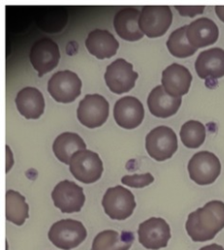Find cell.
Returning a JSON list of instances; mask_svg holds the SVG:
<instances>
[{"label": "cell", "instance_id": "obj_20", "mask_svg": "<svg viewBox=\"0 0 224 250\" xmlns=\"http://www.w3.org/2000/svg\"><path fill=\"white\" fill-rule=\"evenodd\" d=\"M85 46L91 55L99 60H104L115 55L119 43L110 31L94 29L87 35Z\"/></svg>", "mask_w": 224, "mask_h": 250}, {"label": "cell", "instance_id": "obj_3", "mask_svg": "<svg viewBox=\"0 0 224 250\" xmlns=\"http://www.w3.org/2000/svg\"><path fill=\"white\" fill-rule=\"evenodd\" d=\"M69 172L83 184H92L98 181L103 173V162L98 153L81 149L73 153L69 161Z\"/></svg>", "mask_w": 224, "mask_h": 250}, {"label": "cell", "instance_id": "obj_12", "mask_svg": "<svg viewBox=\"0 0 224 250\" xmlns=\"http://www.w3.org/2000/svg\"><path fill=\"white\" fill-rule=\"evenodd\" d=\"M54 205L63 213L79 212L85 202L83 189L72 181L58 183L51 193Z\"/></svg>", "mask_w": 224, "mask_h": 250}, {"label": "cell", "instance_id": "obj_10", "mask_svg": "<svg viewBox=\"0 0 224 250\" xmlns=\"http://www.w3.org/2000/svg\"><path fill=\"white\" fill-rule=\"evenodd\" d=\"M105 81L108 88L115 94L130 91L138 78V73L133 70L132 63L124 59H117L107 66Z\"/></svg>", "mask_w": 224, "mask_h": 250}, {"label": "cell", "instance_id": "obj_22", "mask_svg": "<svg viewBox=\"0 0 224 250\" xmlns=\"http://www.w3.org/2000/svg\"><path fill=\"white\" fill-rule=\"evenodd\" d=\"M133 241L134 234L131 231L106 229L95 236L91 250H129Z\"/></svg>", "mask_w": 224, "mask_h": 250}, {"label": "cell", "instance_id": "obj_21", "mask_svg": "<svg viewBox=\"0 0 224 250\" xmlns=\"http://www.w3.org/2000/svg\"><path fill=\"white\" fill-rule=\"evenodd\" d=\"M15 102L19 112L26 119H38L44 111V98L37 88H22L17 94Z\"/></svg>", "mask_w": 224, "mask_h": 250}, {"label": "cell", "instance_id": "obj_11", "mask_svg": "<svg viewBox=\"0 0 224 250\" xmlns=\"http://www.w3.org/2000/svg\"><path fill=\"white\" fill-rule=\"evenodd\" d=\"M138 237L139 242L147 249L164 248L171 237L170 227L164 219L152 217L139 225Z\"/></svg>", "mask_w": 224, "mask_h": 250}, {"label": "cell", "instance_id": "obj_8", "mask_svg": "<svg viewBox=\"0 0 224 250\" xmlns=\"http://www.w3.org/2000/svg\"><path fill=\"white\" fill-rule=\"evenodd\" d=\"M81 80L70 70H60L54 73L48 81V92L58 103L73 102L81 93Z\"/></svg>", "mask_w": 224, "mask_h": 250}, {"label": "cell", "instance_id": "obj_23", "mask_svg": "<svg viewBox=\"0 0 224 250\" xmlns=\"http://www.w3.org/2000/svg\"><path fill=\"white\" fill-rule=\"evenodd\" d=\"M52 148L55 156L61 162L69 164L73 153L81 149H86V144L78 134L65 132L55 139Z\"/></svg>", "mask_w": 224, "mask_h": 250}, {"label": "cell", "instance_id": "obj_16", "mask_svg": "<svg viewBox=\"0 0 224 250\" xmlns=\"http://www.w3.org/2000/svg\"><path fill=\"white\" fill-rule=\"evenodd\" d=\"M219 30L216 23L205 17L199 18L187 25L186 36L190 44L199 49L215 43Z\"/></svg>", "mask_w": 224, "mask_h": 250}, {"label": "cell", "instance_id": "obj_26", "mask_svg": "<svg viewBox=\"0 0 224 250\" xmlns=\"http://www.w3.org/2000/svg\"><path fill=\"white\" fill-rule=\"evenodd\" d=\"M180 138L185 146L189 148H197L204 142L205 127L200 121L189 120L182 125Z\"/></svg>", "mask_w": 224, "mask_h": 250}, {"label": "cell", "instance_id": "obj_24", "mask_svg": "<svg viewBox=\"0 0 224 250\" xmlns=\"http://www.w3.org/2000/svg\"><path fill=\"white\" fill-rule=\"evenodd\" d=\"M28 218V205L19 191H6V219L17 226H22Z\"/></svg>", "mask_w": 224, "mask_h": 250}, {"label": "cell", "instance_id": "obj_19", "mask_svg": "<svg viewBox=\"0 0 224 250\" xmlns=\"http://www.w3.org/2000/svg\"><path fill=\"white\" fill-rule=\"evenodd\" d=\"M182 103L181 97L169 95L162 85L155 87L148 96L147 104L150 112L160 118H166L175 114Z\"/></svg>", "mask_w": 224, "mask_h": 250}, {"label": "cell", "instance_id": "obj_9", "mask_svg": "<svg viewBox=\"0 0 224 250\" xmlns=\"http://www.w3.org/2000/svg\"><path fill=\"white\" fill-rule=\"evenodd\" d=\"M109 103L99 94H88L79 103L77 107V119L88 128L102 126L109 116Z\"/></svg>", "mask_w": 224, "mask_h": 250}, {"label": "cell", "instance_id": "obj_30", "mask_svg": "<svg viewBox=\"0 0 224 250\" xmlns=\"http://www.w3.org/2000/svg\"><path fill=\"white\" fill-rule=\"evenodd\" d=\"M215 13L217 17L224 22V6H215Z\"/></svg>", "mask_w": 224, "mask_h": 250}, {"label": "cell", "instance_id": "obj_4", "mask_svg": "<svg viewBox=\"0 0 224 250\" xmlns=\"http://www.w3.org/2000/svg\"><path fill=\"white\" fill-rule=\"evenodd\" d=\"M105 213L112 220H125L130 217L136 207L133 193L121 187L109 188L102 199Z\"/></svg>", "mask_w": 224, "mask_h": 250}, {"label": "cell", "instance_id": "obj_18", "mask_svg": "<svg viewBox=\"0 0 224 250\" xmlns=\"http://www.w3.org/2000/svg\"><path fill=\"white\" fill-rule=\"evenodd\" d=\"M141 12L134 7L119 10L113 18V26L118 36L127 41H137L143 38L144 33L139 27Z\"/></svg>", "mask_w": 224, "mask_h": 250}, {"label": "cell", "instance_id": "obj_2", "mask_svg": "<svg viewBox=\"0 0 224 250\" xmlns=\"http://www.w3.org/2000/svg\"><path fill=\"white\" fill-rule=\"evenodd\" d=\"M87 236L83 224L72 219H64L54 223L48 232L50 241L58 248L70 250L81 244Z\"/></svg>", "mask_w": 224, "mask_h": 250}, {"label": "cell", "instance_id": "obj_5", "mask_svg": "<svg viewBox=\"0 0 224 250\" xmlns=\"http://www.w3.org/2000/svg\"><path fill=\"white\" fill-rule=\"evenodd\" d=\"M178 142L175 132L167 126H157L146 136V149L157 161L169 159L177 150Z\"/></svg>", "mask_w": 224, "mask_h": 250}, {"label": "cell", "instance_id": "obj_7", "mask_svg": "<svg viewBox=\"0 0 224 250\" xmlns=\"http://www.w3.org/2000/svg\"><path fill=\"white\" fill-rule=\"evenodd\" d=\"M172 22L169 6H144L139 18L141 31L150 38L162 36Z\"/></svg>", "mask_w": 224, "mask_h": 250}, {"label": "cell", "instance_id": "obj_13", "mask_svg": "<svg viewBox=\"0 0 224 250\" xmlns=\"http://www.w3.org/2000/svg\"><path fill=\"white\" fill-rule=\"evenodd\" d=\"M29 60L37 70L38 76L54 69L60 60V50L55 41L50 38H41L33 43L29 52Z\"/></svg>", "mask_w": 224, "mask_h": 250}, {"label": "cell", "instance_id": "obj_14", "mask_svg": "<svg viewBox=\"0 0 224 250\" xmlns=\"http://www.w3.org/2000/svg\"><path fill=\"white\" fill-rule=\"evenodd\" d=\"M144 115V106L135 97L125 96L114 104V120L117 125L124 129H134L138 127L142 123Z\"/></svg>", "mask_w": 224, "mask_h": 250}, {"label": "cell", "instance_id": "obj_25", "mask_svg": "<svg viewBox=\"0 0 224 250\" xmlns=\"http://www.w3.org/2000/svg\"><path fill=\"white\" fill-rule=\"evenodd\" d=\"M187 25L181 26L171 32L167 41L166 47L170 54L176 58H188L196 53L197 48L193 47L186 36Z\"/></svg>", "mask_w": 224, "mask_h": 250}, {"label": "cell", "instance_id": "obj_15", "mask_svg": "<svg viewBox=\"0 0 224 250\" xmlns=\"http://www.w3.org/2000/svg\"><path fill=\"white\" fill-rule=\"evenodd\" d=\"M192 74L182 64L172 63L168 65L161 74V85L164 90L173 97H182L190 89Z\"/></svg>", "mask_w": 224, "mask_h": 250}, {"label": "cell", "instance_id": "obj_17", "mask_svg": "<svg viewBox=\"0 0 224 250\" xmlns=\"http://www.w3.org/2000/svg\"><path fill=\"white\" fill-rule=\"evenodd\" d=\"M195 69L202 79L224 76V50L215 47L201 52L196 60Z\"/></svg>", "mask_w": 224, "mask_h": 250}, {"label": "cell", "instance_id": "obj_1", "mask_svg": "<svg viewBox=\"0 0 224 250\" xmlns=\"http://www.w3.org/2000/svg\"><path fill=\"white\" fill-rule=\"evenodd\" d=\"M186 231L193 241L210 240L224 229V202L211 200L189 214Z\"/></svg>", "mask_w": 224, "mask_h": 250}, {"label": "cell", "instance_id": "obj_6", "mask_svg": "<svg viewBox=\"0 0 224 250\" xmlns=\"http://www.w3.org/2000/svg\"><path fill=\"white\" fill-rule=\"evenodd\" d=\"M221 164L218 157L206 150L195 153L188 163L191 180L201 186L212 184L219 176Z\"/></svg>", "mask_w": 224, "mask_h": 250}, {"label": "cell", "instance_id": "obj_27", "mask_svg": "<svg viewBox=\"0 0 224 250\" xmlns=\"http://www.w3.org/2000/svg\"><path fill=\"white\" fill-rule=\"evenodd\" d=\"M154 176L151 173L144 174H133V175H125L121 178V183L125 186L131 188H145L154 182Z\"/></svg>", "mask_w": 224, "mask_h": 250}, {"label": "cell", "instance_id": "obj_29", "mask_svg": "<svg viewBox=\"0 0 224 250\" xmlns=\"http://www.w3.org/2000/svg\"><path fill=\"white\" fill-rule=\"evenodd\" d=\"M199 250H224V247L221 246V245H219V244L212 243V244L203 246V247H202V248L199 249Z\"/></svg>", "mask_w": 224, "mask_h": 250}, {"label": "cell", "instance_id": "obj_28", "mask_svg": "<svg viewBox=\"0 0 224 250\" xmlns=\"http://www.w3.org/2000/svg\"><path fill=\"white\" fill-rule=\"evenodd\" d=\"M175 9L180 15L193 18L196 15L202 14L204 10V6H175Z\"/></svg>", "mask_w": 224, "mask_h": 250}]
</instances>
